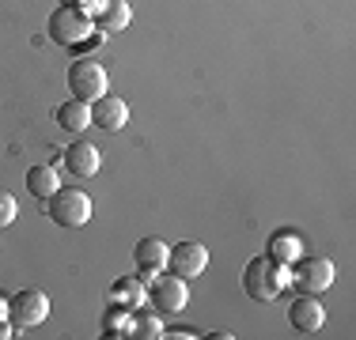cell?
<instances>
[{"mask_svg":"<svg viewBox=\"0 0 356 340\" xmlns=\"http://www.w3.org/2000/svg\"><path fill=\"white\" fill-rule=\"evenodd\" d=\"M284 265H277L273 257H250L247 269H243V291L250 295L254 303H273L284 287Z\"/></svg>","mask_w":356,"mask_h":340,"instance_id":"obj_1","label":"cell"},{"mask_svg":"<svg viewBox=\"0 0 356 340\" xmlns=\"http://www.w3.org/2000/svg\"><path fill=\"white\" fill-rule=\"evenodd\" d=\"M91 31H95V19L76 4H61L49 15V38L57 46H83L91 38Z\"/></svg>","mask_w":356,"mask_h":340,"instance_id":"obj_2","label":"cell"},{"mask_svg":"<svg viewBox=\"0 0 356 340\" xmlns=\"http://www.w3.org/2000/svg\"><path fill=\"white\" fill-rule=\"evenodd\" d=\"M106 87H110V76H106V68L99 61L80 57V61L69 65V91H72V99L95 102V99L106 95Z\"/></svg>","mask_w":356,"mask_h":340,"instance_id":"obj_3","label":"cell"},{"mask_svg":"<svg viewBox=\"0 0 356 340\" xmlns=\"http://www.w3.org/2000/svg\"><path fill=\"white\" fill-rule=\"evenodd\" d=\"M46 212L54 223L61 227H83L91 219V197L83 189H57L54 197L46 201Z\"/></svg>","mask_w":356,"mask_h":340,"instance_id":"obj_4","label":"cell"},{"mask_svg":"<svg viewBox=\"0 0 356 340\" xmlns=\"http://www.w3.org/2000/svg\"><path fill=\"white\" fill-rule=\"evenodd\" d=\"M8 318H12L15 329H35V325H42V321L49 318V299H46V291L27 287V291H19L15 299H8Z\"/></svg>","mask_w":356,"mask_h":340,"instance_id":"obj_5","label":"cell"},{"mask_svg":"<svg viewBox=\"0 0 356 340\" xmlns=\"http://www.w3.org/2000/svg\"><path fill=\"white\" fill-rule=\"evenodd\" d=\"M334 276H337V269H334V261H326V257H296L292 261V280H296V287L307 291V295H318V291H326V287H334Z\"/></svg>","mask_w":356,"mask_h":340,"instance_id":"obj_6","label":"cell"},{"mask_svg":"<svg viewBox=\"0 0 356 340\" xmlns=\"http://www.w3.org/2000/svg\"><path fill=\"white\" fill-rule=\"evenodd\" d=\"M148 299L156 310L175 314L190 303V287H186V280L175 276V272H156V276H152V287H148Z\"/></svg>","mask_w":356,"mask_h":340,"instance_id":"obj_7","label":"cell"},{"mask_svg":"<svg viewBox=\"0 0 356 340\" xmlns=\"http://www.w3.org/2000/svg\"><path fill=\"white\" fill-rule=\"evenodd\" d=\"M167 269H171L175 276H182V280L205 276V269H209L205 242H178V246H171V250H167Z\"/></svg>","mask_w":356,"mask_h":340,"instance_id":"obj_8","label":"cell"},{"mask_svg":"<svg viewBox=\"0 0 356 340\" xmlns=\"http://www.w3.org/2000/svg\"><path fill=\"white\" fill-rule=\"evenodd\" d=\"M91 125H99V129L106 133H118L129 125V106H125L118 95H103L91 102Z\"/></svg>","mask_w":356,"mask_h":340,"instance_id":"obj_9","label":"cell"},{"mask_svg":"<svg viewBox=\"0 0 356 340\" xmlns=\"http://www.w3.org/2000/svg\"><path fill=\"white\" fill-rule=\"evenodd\" d=\"M288 321H292V329H300V333H318L322 321H326V310H322V303L315 295L300 291V299L288 306Z\"/></svg>","mask_w":356,"mask_h":340,"instance_id":"obj_10","label":"cell"},{"mask_svg":"<svg viewBox=\"0 0 356 340\" xmlns=\"http://www.w3.org/2000/svg\"><path fill=\"white\" fill-rule=\"evenodd\" d=\"M133 265H137L144 276H156V272L167 269V242L163 238H140L137 246H133Z\"/></svg>","mask_w":356,"mask_h":340,"instance_id":"obj_11","label":"cell"},{"mask_svg":"<svg viewBox=\"0 0 356 340\" xmlns=\"http://www.w3.org/2000/svg\"><path fill=\"white\" fill-rule=\"evenodd\" d=\"M99 163H103V155H99V148L88 144V140H76V144L65 148V167H69L76 178H95Z\"/></svg>","mask_w":356,"mask_h":340,"instance_id":"obj_12","label":"cell"},{"mask_svg":"<svg viewBox=\"0 0 356 340\" xmlns=\"http://www.w3.org/2000/svg\"><path fill=\"white\" fill-rule=\"evenodd\" d=\"M129 19H133V8L125 4V0H106V4L99 8V15H95V31L118 34V31L129 27Z\"/></svg>","mask_w":356,"mask_h":340,"instance_id":"obj_13","label":"cell"},{"mask_svg":"<svg viewBox=\"0 0 356 340\" xmlns=\"http://www.w3.org/2000/svg\"><path fill=\"white\" fill-rule=\"evenodd\" d=\"M57 125L65 133H83L91 129V102H80V99H69L57 106Z\"/></svg>","mask_w":356,"mask_h":340,"instance_id":"obj_14","label":"cell"},{"mask_svg":"<svg viewBox=\"0 0 356 340\" xmlns=\"http://www.w3.org/2000/svg\"><path fill=\"white\" fill-rule=\"evenodd\" d=\"M303 253V242H300V235H292V231H281V235H273L269 238V250H266V257H273L277 265H292L296 257Z\"/></svg>","mask_w":356,"mask_h":340,"instance_id":"obj_15","label":"cell"},{"mask_svg":"<svg viewBox=\"0 0 356 340\" xmlns=\"http://www.w3.org/2000/svg\"><path fill=\"white\" fill-rule=\"evenodd\" d=\"M27 189L35 193V197H42V201H49L57 189H61V178H57V170L54 167H31L27 170Z\"/></svg>","mask_w":356,"mask_h":340,"instance_id":"obj_16","label":"cell"},{"mask_svg":"<svg viewBox=\"0 0 356 340\" xmlns=\"http://www.w3.org/2000/svg\"><path fill=\"white\" fill-rule=\"evenodd\" d=\"M118 299H125L122 306H125V310H133V306L148 303V287H144L140 280H118V284L110 287V303H118Z\"/></svg>","mask_w":356,"mask_h":340,"instance_id":"obj_17","label":"cell"},{"mask_svg":"<svg viewBox=\"0 0 356 340\" xmlns=\"http://www.w3.org/2000/svg\"><path fill=\"white\" fill-rule=\"evenodd\" d=\"M129 337H144V340H159L163 337V325H159V318H148V314H140L137 321L129 325Z\"/></svg>","mask_w":356,"mask_h":340,"instance_id":"obj_18","label":"cell"},{"mask_svg":"<svg viewBox=\"0 0 356 340\" xmlns=\"http://www.w3.org/2000/svg\"><path fill=\"white\" fill-rule=\"evenodd\" d=\"M15 197L8 189H0V227H8V223H15Z\"/></svg>","mask_w":356,"mask_h":340,"instance_id":"obj_19","label":"cell"},{"mask_svg":"<svg viewBox=\"0 0 356 340\" xmlns=\"http://www.w3.org/2000/svg\"><path fill=\"white\" fill-rule=\"evenodd\" d=\"M103 4H106V0H76V8H83V12L91 15V19L99 15V8H103Z\"/></svg>","mask_w":356,"mask_h":340,"instance_id":"obj_20","label":"cell"},{"mask_svg":"<svg viewBox=\"0 0 356 340\" xmlns=\"http://www.w3.org/2000/svg\"><path fill=\"white\" fill-rule=\"evenodd\" d=\"M8 337H15V325H12V321L0 318V340H8Z\"/></svg>","mask_w":356,"mask_h":340,"instance_id":"obj_21","label":"cell"},{"mask_svg":"<svg viewBox=\"0 0 356 340\" xmlns=\"http://www.w3.org/2000/svg\"><path fill=\"white\" fill-rule=\"evenodd\" d=\"M0 318H8V295H0Z\"/></svg>","mask_w":356,"mask_h":340,"instance_id":"obj_22","label":"cell"},{"mask_svg":"<svg viewBox=\"0 0 356 340\" xmlns=\"http://www.w3.org/2000/svg\"><path fill=\"white\" fill-rule=\"evenodd\" d=\"M61 4H76V0H61Z\"/></svg>","mask_w":356,"mask_h":340,"instance_id":"obj_23","label":"cell"}]
</instances>
